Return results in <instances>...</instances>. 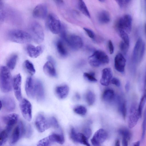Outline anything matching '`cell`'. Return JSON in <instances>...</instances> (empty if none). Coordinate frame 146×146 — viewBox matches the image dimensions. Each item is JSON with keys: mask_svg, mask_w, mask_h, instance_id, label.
I'll return each mask as SVG.
<instances>
[{"mask_svg": "<svg viewBox=\"0 0 146 146\" xmlns=\"http://www.w3.org/2000/svg\"><path fill=\"white\" fill-rule=\"evenodd\" d=\"M142 133L141 136V141L144 139L146 131V107L145 108L143 114V120L142 124Z\"/></svg>", "mask_w": 146, "mask_h": 146, "instance_id": "obj_40", "label": "cell"}, {"mask_svg": "<svg viewBox=\"0 0 146 146\" xmlns=\"http://www.w3.org/2000/svg\"><path fill=\"white\" fill-rule=\"evenodd\" d=\"M145 1L146 4V0H145Z\"/></svg>", "mask_w": 146, "mask_h": 146, "instance_id": "obj_61", "label": "cell"}, {"mask_svg": "<svg viewBox=\"0 0 146 146\" xmlns=\"http://www.w3.org/2000/svg\"><path fill=\"white\" fill-rule=\"evenodd\" d=\"M10 131L5 128L0 133V146L3 145L8 139Z\"/></svg>", "mask_w": 146, "mask_h": 146, "instance_id": "obj_33", "label": "cell"}, {"mask_svg": "<svg viewBox=\"0 0 146 146\" xmlns=\"http://www.w3.org/2000/svg\"><path fill=\"white\" fill-rule=\"evenodd\" d=\"M108 44L110 54H112L114 52V48L112 42L111 40L109 41Z\"/></svg>", "mask_w": 146, "mask_h": 146, "instance_id": "obj_50", "label": "cell"}, {"mask_svg": "<svg viewBox=\"0 0 146 146\" xmlns=\"http://www.w3.org/2000/svg\"><path fill=\"white\" fill-rule=\"evenodd\" d=\"M48 137L52 143L56 142L60 144H62L65 141L64 136L62 133H53L49 135Z\"/></svg>", "mask_w": 146, "mask_h": 146, "instance_id": "obj_27", "label": "cell"}, {"mask_svg": "<svg viewBox=\"0 0 146 146\" xmlns=\"http://www.w3.org/2000/svg\"><path fill=\"white\" fill-rule=\"evenodd\" d=\"M130 84L129 81H127L125 85V89L127 92H128L130 89Z\"/></svg>", "mask_w": 146, "mask_h": 146, "instance_id": "obj_52", "label": "cell"}, {"mask_svg": "<svg viewBox=\"0 0 146 146\" xmlns=\"http://www.w3.org/2000/svg\"><path fill=\"white\" fill-rule=\"evenodd\" d=\"M54 63L48 60L43 67V71L47 76L55 77L57 76L56 72L54 65Z\"/></svg>", "mask_w": 146, "mask_h": 146, "instance_id": "obj_23", "label": "cell"}, {"mask_svg": "<svg viewBox=\"0 0 146 146\" xmlns=\"http://www.w3.org/2000/svg\"><path fill=\"white\" fill-rule=\"evenodd\" d=\"M32 134V129L31 126L29 125L26 127L25 135L27 137H30Z\"/></svg>", "mask_w": 146, "mask_h": 146, "instance_id": "obj_48", "label": "cell"}, {"mask_svg": "<svg viewBox=\"0 0 146 146\" xmlns=\"http://www.w3.org/2000/svg\"><path fill=\"white\" fill-rule=\"evenodd\" d=\"M84 134L88 139L91 135L92 131L90 128L88 127L86 128L83 131Z\"/></svg>", "mask_w": 146, "mask_h": 146, "instance_id": "obj_47", "label": "cell"}, {"mask_svg": "<svg viewBox=\"0 0 146 146\" xmlns=\"http://www.w3.org/2000/svg\"><path fill=\"white\" fill-rule=\"evenodd\" d=\"M89 62L92 66L97 67L103 64L109 63V58L107 55L101 50L95 51L89 57Z\"/></svg>", "mask_w": 146, "mask_h": 146, "instance_id": "obj_4", "label": "cell"}, {"mask_svg": "<svg viewBox=\"0 0 146 146\" xmlns=\"http://www.w3.org/2000/svg\"><path fill=\"white\" fill-rule=\"evenodd\" d=\"M83 76L86 80L90 82H95L97 81V80L95 77V73L94 72H84Z\"/></svg>", "mask_w": 146, "mask_h": 146, "instance_id": "obj_39", "label": "cell"}, {"mask_svg": "<svg viewBox=\"0 0 146 146\" xmlns=\"http://www.w3.org/2000/svg\"><path fill=\"white\" fill-rule=\"evenodd\" d=\"M35 80L31 76L28 77L25 83V90L28 96L30 98L35 97Z\"/></svg>", "mask_w": 146, "mask_h": 146, "instance_id": "obj_22", "label": "cell"}, {"mask_svg": "<svg viewBox=\"0 0 146 146\" xmlns=\"http://www.w3.org/2000/svg\"><path fill=\"white\" fill-rule=\"evenodd\" d=\"M1 110L3 109L7 112H11L15 108V100L12 97L5 96L0 98Z\"/></svg>", "mask_w": 146, "mask_h": 146, "instance_id": "obj_12", "label": "cell"}, {"mask_svg": "<svg viewBox=\"0 0 146 146\" xmlns=\"http://www.w3.org/2000/svg\"><path fill=\"white\" fill-rule=\"evenodd\" d=\"M144 88L145 89V88L146 87V72H145V76L144 78Z\"/></svg>", "mask_w": 146, "mask_h": 146, "instance_id": "obj_57", "label": "cell"}, {"mask_svg": "<svg viewBox=\"0 0 146 146\" xmlns=\"http://www.w3.org/2000/svg\"><path fill=\"white\" fill-rule=\"evenodd\" d=\"M51 127L57 129L59 127V125L57 120L54 117L49 118Z\"/></svg>", "mask_w": 146, "mask_h": 146, "instance_id": "obj_43", "label": "cell"}, {"mask_svg": "<svg viewBox=\"0 0 146 146\" xmlns=\"http://www.w3.org/2000/svg\"><path fill=\"white\" fill-rule=\"evenodd\" d=\"M18 55L17 54H14L11 55L7 61V67L9 69H14L15 67Z\"/></svg>", "mask_w": 146, "mask_h": 146, "instance_id": "obj_32", "label": "cell"}, {"mask_svg": "<svg viewBox=\"0 0 146 146\" xmlns=\"http://www.w3.org/2000/svg\"><path fill=\"white\" fill-rule=\"evenodd\" d=\"M24 65L26 70L31 76L33 75L35 73L36 71L34 65L29 60H25Z\"/></svg>", "mask_w": 146, "mask_h": 146, "instance_id": "obj_34", "label": "cell"}, {"mask_svg": "<svg viewBox=\"0 0 146 146\" xmlns=\"http://www.w3.org/2000/svg\"><path fill=\"white\" fill-rule=\"evenodd\" d=\"M26 127L22 121H20L16 126L12 133L10 140V144L13 145L15 144L22 137L25 135Z\"/></svg>", "mask_w": 146, "mask_h": 146, "instance_id": "obj_9", "label": "cell"}, {"mask_svg": "<svg viewBox=\"0 0 146 146\" xmlns=\"http://www.w3.org/2000/svg\"><path fill=\"white\" fill-rule=\"evenodd\" d=\"M83 29L90 38L92 39L94 38L95 36L94 33L92 30L86 28H84Z\"/></svg>", "mask_w": 146, "mask_h": 146, "instance_id": "obj_46", "label": "cell"}, {"mask_svg": "<svg viewBox=\"0 0 146 146\" xmlns=\"http://www.w3.org/2000/svg\"><path fill=\"white\" fill-rule=\"evenodd\" d=\"M60 33L62 40L72 49L76 50L82 47L83 41L80 36L74 35L68 36L65 28L62 29Z\"/></svg>", "mask_w": 146, "mask_h": 146, "instance_id": "obj_3", "label": "cell"}, {"mask_svg": "<svg viewBox=\"0 0 146 146\" xmlns=\"http://www.w3.org/2000/svg\"><path fill=\"white\" fill-rule=\"evenodd\" d=\"M118 110L123 117L125 118L127 112V108L125 102L119 97L117 98Z\"/></svg>", "mask_w": 146, "mask_h": 146, "instance_id": "obj_29", "label": "cell"}, {"mask_svg": "<svg viewBox=\"0 0 146 146\" xmlns=\"http://www.w3.org/2000/svg\"><path fill=\"white\" fill-rule=\"evenodd\" d=\"M103 100L106 102H110L115 98V95L113 90L108 89L104 92L102 95Z\"/></svg>", "mask_w": 146, "mask_h": 146, "instance_id": "obj_30", "label": "cell"}, {"mask_svg": "<svg viewBox=\"0 0 146 146\" xmlns=\"http://www.w3.org/2000/svg\"><path fill=\"white\" fill-rule=\"evenodd\" d=\"M119 48L121 51L124 54H126L127 53L129 46L127 45L123 41H121L120 43Z\"/></svg>", "mask_w": 146, "mask_h": 146, "instance_id": "obj_44", "label": "cell"}, {"mask_svg": "<svg viewBox=\"0 0 146 146\" xmlns=\"http://www.w3.org/2000/svg\"><path fill=\"white\" fill-rule=\"evenodd\" d=\"M140 141H138L133 143L132 145L133 146H139L140 145Z\"/></svg>", "mask_w": 146, "mask_h": 146, "instance_id": "obj_55", "label": "cell"}, {"mask_svg": "<svg viewBox=\"0 0 146 146\" xmlns=\"http://www.w3.org/2000/svg\"><path fill=\"white\" fill-rule=\"evenodd\" d=\"M46 24L48 29L52 33L57 34L60 33L62 25L58 18L54 14L49 15Z\"/></svg>", "mask_w": 146, "mask_h": 146, "instance_id": "obj_6", "label": "cell"}, {"mask_svg": "<svg viewBox=\"0 0 146 146\" xmlns=\"http://www.w3.org/2000/svg\"><path fill=\"white\" fill-rule=\"evenodd\" d=\"M107 136L106 131L103 129H100L94 133L91 140V143L94 146H100L105 141Z\"/></svg>", "mask_w": 146, "mask_h": 146, "instance_id": "obj_13", "label": "cell"}, {"mask_svg": "<svg viewBox=\"0 0 146 146\" xmlns=\"http://www.w3.org/2000/svg\"><path fill=\"white\" fill-rule=\"evenodd\" d=\"M70 137L74 142L79 143L87 146L90 145L88 138L83 133H77L74 128H72L70 133Z\"/></svg>", "mask_w": 146, "mask_h": 146, "instance_id": "obj_15", "label": "cell"}, {"mask_svg": "<svg viewBox=\"0 0 146 146\" xmlns=\"http://www.w3.org/2000/svg\"><path fill=\"white\" fill-rule=\"evenodd\" d=\"M44 47L42 46H35L31 44L28 45L26 47L27 53L31 57L35 58L39 56L43 52Z\"/></svg>", "mask_w": 146, "mask_h": 146, "instance_id": "obj_20", "label": "cell"}, {"mask_svg": "<svg viewBox=\"0 0 146 146\" xmlns=\"http://www.w3.org/2000/svg\"><path fill=\"white\" fill-rule=\"evenodd\" d=\"M141 38H139L134 46L132 53V60L135 63L139 61L140 53L143 43Z\"/></svg>", "mask_w": 146, "mask_h": 146, "instance_id": "obj_24", "label": "cell"}, {"mask_svg": "<svg viewBox=\"0 0 146 146\" xmlns=\"http://www.w3.org/2000/svg\"><path fill=\"white\" fill-rule=\"evenodd\" d=\"M47 8L46 6L40 4L37 5L33 12V16L38 19H44L47 15Z\"/></svg>", "mask_w": 146, "mask_h": 146, "instance_id": "obj_19", "label": "cell"}, {"mask_svg": "<svg viewBox=\"0 0 146 146\" xmlns=\"http://www.w3.org/2000/svg\"><path fill=\"white\" fill-rule=\"evenodd\" d=\"M35 97L38 100H43L45 97V92L43 84L38 80H35L34 83Z\"/></svg>", "mask_w": 146, "mask_h": 146, "instance_id": "obj_18", "label": "cell"}, {"mask_svg": "<svg viewBox=\"0 0 146 146\" xmlns=\"http://www.w3.org/2000/svg\"><path fill=\"white\" fill-rule=\"evenodd\" d=\"M56 46L57 52L60 55L63 57L67 55V51L62 40L60 39L57 40L56 43Z\"/></svg>", "mask_w": 146, "mask_h": 146, "instance_id": "obj_28", "label": "cell"}, {"mask_svg": "<svg viewBox=\"0 0 146 146\" xmlns=\"http://www.w3.org/2000/svg\"><path fill=\"white\" fill-rule=\"evenodd\" d=\"M115 145L116 146H120V142L119 140L117 139L115 141Z\"/></svg>", "mask_w": 146, "mask_h": 146, "instance_id": "obj_56", "label": "cell"}, {"mask_svg": "<svg viewBox=\"0 0 146 146\" xmlns=\"http://www.w3.org/2000/svg\"><path fill=\"white\" fill-rule=\"evenodd\" d=\"M74 112L76 113L81 115H85L87 112L86 108L82 106H79L74 108Z\"/></svg>", "mask_w": 146, "mask_h": 146, "instance_id": "obj_41", "label": "cell"}, {"mask_svg": "<svg viewBox=\"0 0 146 146\" xmlns=\"http://www.w3.org/2000/svg\"><path fill=\"white\" fill-rule=\"evenodd\" d=\"M86 99L88 104L90 106L92 105L95 100V96L92 91H88L86 94Z\"/></svg>", "mask_w": 146, "mask_h": 146, "instance_id": "obj_35", "label": "cell"}, {"mask_svg": "<svg viewBox=\"0 0 146 146\" xmlns=\"http://www.w3.org/2000/svg\"><path fill=\"white\" fill-rule=\"evenodd\" d=\"M35 124L37 129L40 132H42L51 127L49 118H46L42 113L38 114L36 117Z\"/></svg>", "mask_w": 146, "mask_h": 146, "instance_id": "obj_10", "label": "cell"}, {"mask_svg": "<svg viewBox=\"0 0 146 146\" xmlns=\"http://www.w3.org/2000/svg\"><path fill=\"white\" fill-rule=\"evenodd\" d=\"M128 140L125 138H123L122 144L123 146H127L128 145Z\"/></svg>", "mask_w": 146, "mask_h": 146, "instance_id": "obj_53", "label": "cell"}, {"mask_svg": "<svg viewBox=\"0 0 146 146\" xmlns=\"http://www.w3.org/2000/svg\"><path fill=\"white\" fill-rule=\"evenodd\" d=\"M18 118V115L14 113L3 117L2 120L6 125L5 128L11 131L14 126L17 122Z\"/></svg>", "mask_w": 146, "mask_h": 146, "instance_id": "obj_16", "label": "cell"}, {"mask_svg": "<svg viewBox=\"0 0 146 146\" xmlns=\"http://www.w3.org/2000/svg\"><path fill=\"white\" fill-rule=\"evenodd\" d=\"M69 87L67 85L58 86L55 89V93L57 97L60 99L67 97L69 92Z\"/></svg>", "mask_w": 146, "mask_h": 146, "instance_id": "obj_25", "label": "cell"}, {"mask_svg": "<svg viewBox=\"0 0 146 146\" xmlns=\"http://www.w3.org/2000/svg\"><path fill=\"white\" fill-rule=\"evenodd\" d=\"M99 1L101 2H104L105 0H98Z\"/></svg>", "mask_w": 146, "mask_h": 146, "instance_id": "obj_59", "label": "cell"}, {"mask_svg": "<svg viewBox=\"0 0 146 146\" xmlns=\"http://www.w3.org/2000/svg\"><path fill=\"white\" fill-rule=\"evenodd\" d=\"M145 44L144 42H143L139 54V61H141L142 60L145 50Z\"/></svg>", "mask_w": 146, "mask_h": 146, "instance_id": "obj_45", "label": "cell"}, {"mask_svg": "<svg viewBox=\"0 0 146 146\" xmlns=\"http://www.w3.org/2000/svg\"><path fill=\"white\" fill-rule=\"evenodd\" d=\"M126 62V59L123 55L120 53L117 54L114 59V66L116 70L119 72H123Z\"/></svg>", "mask_w": 146, "mask_h": 146, "instance_id": "obj_17", "label": "cell"}, {"mask_svg": "<svg viewBox=\"0 0 146 146\" xmlns=\"http://www.w3.org/2000/svg\"><path fill=\"white\" fill-rule=\"evenodd\" d=\"M120 8H122L123 5L124 0H115Z\"/></svg>", "mask_w": 146, "mask_h": 146, "instance_id": "obj_51", "label": "cell"}, {"mask_svg": "<svg viewBox=\"0 0 146 146\" xmlns=\"http://www.w3.org/2000/svg\"><path fill=\"white\" fill-rule=\"evenodd\" d=\"M7 37L11 41L20 44L27 43L32 40L30 33L19 29L10 31L8 33Z\"/></svg>", "mask_w": 146, "mask_h": 146, "instance_id": "obj_2", "label": "cell"}, {"mask_svg": "<svg viewBox=\"0 0 146 146\" xmlns=\"http://www.w3.org/2000/svg\"><path fill=\"white\" fill-rule=\"evenodd\" d=\"M52 143L48 136L40 140L38 142L37 145L40 146H48L50 145Z\"/></svg>", "mask_w": 146, "mask_h": 146, "instance_id": "obj_42", "label": "cell"}, {"mask_svg": "<svg viewBox=\"0 0 146 146\" xmlns=\"http://www.w3.org/2000/svg\"><path fill=\"white\" fill-rule=\"evenodd\" d=\"M119 35L123 40V41L129 46L130 40L127 33L123 29L118 30Z\"/></svg>", "mask_w": 146, "mask_h": 146, "instance_id": "obj_36", "label": "cell"}, {"mask_svg": "<svg viewBox=\"0 0 146 146\" xmlns=\"http://www.w3.org/2000/svg\"><path fill=\"white\" fill-rule=\"evenodd\" d=\"M111 83L117 87H119L121 85V82L119 79L116 78H113L111 80Z\"/></svg>", "mask_w": 146, "mask_h": 146, "instance_id": "obj_49", "label": "cell"}, {"mask_svg": "<svg viewBox=\"0 0 146 146\" xmlns=\"http://www.w3.org/2000/svg\"><path fill=\"white\" fill-rule=\"evenodd\" d=\"M113 76L112 72L110 68H106L102 70V75L100 80L101 85L104 86L109 85Z\"/></svg>", "mask_w": 146, "mask_h": 146, "instance_id": "obj_21", "label": "cell"}, {"mask_svg": "<svg viewBox=\"0 0 146 146\" xmlns=\"http://www.w3.org/2000/svg\"><path fill=\"white\" fill-rule=\"evenodd\" d=\"M146 101V89L144 91V93L141 98L139 104L138 106V111L140 117H141L142 112L143 106Z\"/></svg>", "mask_w": 146, "mask_h": 146, "instance_id": "obj_37", "label": "cell"}, {"mask_svg": "<svg viewBox=\"0 0 146 146\" xmlns=\"http://www.w3.org/2000/svg\"><path fill=\"white\" fill-rule=\"evenodd\" d=\"M56 3L61 5L63 3V0H53Z\"/></svg>", "mask_w": 146, "mask_h": 146, "instance_id": "obj_54", "label": "cell"}, {"mask_svg": "<svg viewBox=\"0 0 146 146\" xmlns=\"http://www.w3.org/2000/svg\"><path fill=\"white\" fill-rule=\"evenodd\" d=\"M78 5L80 12L88 18L90 17V15L86 4L83 0H78Z\"/></svg>", "mask_w": 146, "mask_h": 146, "instance_id": "obj_31", "label": "cell"}, {"mask_svg": "<svg viewBox=\"0 0 146 146\" xmlns=\"http://www.w3.org/2000/svg\"><path fill=\"white\" fill-rule=\"evenodd\" d=\"M20 107L24 118L30 121L32 117V106L31 103L26 99L23 98L21 101Z\"/></svg>", "mask_w": 146, "mask_h": 146, "instance_id": "obj_11", "label": "cell"}, {"mask_svg": "<svg viewBox=\"0 0 146 146\" xmlns=\"http://www.w3.org/2000/svg\"><path fill=\"white\" fill-rule=\"evenodd\" d=\"M30 35L32 39L36 43L40 44L43 42L44 38V34L41 25L36 22L32 23L30 27Z\"/></svg>", "mask_w": 146, "mask_h": 146, "instance_id": "obj_5", "label": "cell"}, {"mask_svg": "<svg viewBox=\"0 0 146 146\" xmlns=\"http://www.w3.org/2000/svg\"><path fill=\"white\" fill-rule=\"evenodd\" d=\"M98 21L100 23L105 24L110 21V17L109 13L105 10H102L99 12L97 16Z\"/></svg>", "mask_w": 146, "mask_h": 146, "instance_id": "obj_26", "label": "cell"}, {"mask_svg": "<svg viewBox=\"0 0 146 146\" xmlns=\"http://www.w3.org/2000/svg\"><path fill=\"white\" fill-rule=\"evenodd\" d=\"M21 76L18 74L15 75L13 78V87L15 95L17 99L21 100L22 95L21 90Z\"/></svg>", "mask_w": 146, "mask_h": 146, "instance_id": "obj_14", "label": "cell"}, {"mask_svg": "<svg viewBox=\"0 0 146 146\" xmlns=\"http://www.w3.org/2000/svg\"><path fill=\"white\" fill-rule=\"evenodd\" d=\"M118 133L122 136L123 138H125L128 140H129L131 138V133L130 131L126 129H120L118 130Z\"/></svg>", "mask_w": 146, "mask_h": 146, "instance_id": "obj_38", "label": "cell"}, {"mask_svg": "<svg viewBox=\"0 0 146 146\" xmlns=\"http://www.w3.org/2000/svg\"><path fill=\"white\" fill-rule=\"evenodd\" d=\"M145 35L146 37V24L145 25Z\"/></svg>", "mask_w": 146, "mask_h": 146, "instance_id": "obj_60", "label": "cell"}, {"mask_svg": "<svg viewBox=\"0 0 146 146\" xmlns=\"http://www.w3.org/2000/svg\"><path fill=\"white\" fill-rule=\"evenodd\" d=\"M132 19L129 15L126 14L120 17L117 21L116 27L117 30L123 29L127 33H129L131 30Z\"/></svg>", "mask_w": 146, "mask_h": 146, "instance_id": "obj_8", "label": "cell"}, {"mask_svg": "<svg viewBox=\"0 0 146 146\" xmlns=\"http://www.w3.org/2000/svg\"><path fill=\"white\" fill-rule=\"evenodd\" d=\"M7 66H1L0 70V85L1 91L4 93L11 92L13 87V79Z\"/></svg>", "mask_w": 146, "mask_h": 146, "instance_id": "obj_1", "label": "cell"}, {"mask_svg": "<svg viewBox=\"0 0 146 146\" xmlns=\"http://www.w3.org/2000/svg\"><path fill=\"white\" fill-rule=\"evenodd\" d=\"M131 0H124L125 3L126 4H127L129 3Z\"/></svg>", "mask_w": 146, "mask_h": 146, "instance_id": "obj_58", "label": "cell"}, {"mask_svg": "<svg viewBox=\"0 0 146 146\" xmlns=\"http://www.w3.org/2000/svg\"><path fill=\"white\" fill-rule=\"evenodd\" d=\"M140 117L138 111V106L132 103L130 108L128 117V124L130 128H132L137 124Z\"/></svg>", "mask_w": 146, "mask_h": 146, "instance_id": "obj_7", "label": "cell"}]
</instances>
